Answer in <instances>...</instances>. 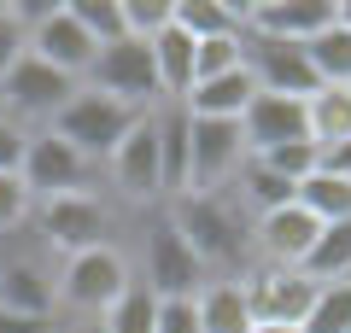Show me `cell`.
Instances as JSON below:
<instances>
[{"label":"cell","instance_id":"cell-10","mask_svg":"<svg viewBox=\"0 0 351 333\" xmlns=\"http://www.w3.org/2000/svg\"><path fill=\"white\" fill-rule=\"evenodd\" d=\"M246 164L240 147V123H217V117H188V193H228Z\"/></svg>","mask_w":351,"mask_h":333},{"label":"cell","instance_id":"cell-2","mask_svg":"<svg viewBox=\"0 0 351 333\" xmlns=\"http://www.w3.org/2000/svg\"><path fill=\"white\" fill-rule=\"evenodd\" d=\"M129 286H135V263L123 258V246H94V251H76V258L59 263V275H53V310L100 321Z\"/></svg>","mask_w":351,"mask_h":333},{"label":"cell","instance_id":"cell-3","mask_svg":"<svg viewBox=\"0 0 351 333\" xmlns=\"http://www.w3.org/2000/svg\"><path fill=\"white\" fill-rule=\"evenodd\" d=\"M147 111H135V106H123V99H112V94H94V88H76L71 99L59 106V117H53V135L64 140V147H76L88 164H100L106 170V158L117 152V140L129 135V129L141 123Z\"/></svg>","mask_w":351,"mask_h":333},{"label":"cell","instance_id":"cell-27","mask_svg":"<svg viewBox=\"0 0 351 333\" xmlns=\"http://www.w3.org/2000/svg\"><path fill=\"white\" fill-rule=\"evenodd\" d=\"M64 12L82 24V36L94 41V47H112V41H123V0H64Z\"/></svg>","mask_w":351,"mask_h":333},{"label":"cell","instance_id":"cell-12","mask_svg":"<svg viewBox=\"0 0 351 333\" xmlns=\"http://www.w3.org/2000/svg\"><path fill=\"white\" fill-rule=\"evenodd\" d=\"M240 47H246V71H252V82H258V94L311 99L316 88H322L304 47H287V41H258V36H240Z\"/></svg>","mask_w":351,"mask_h":333},{"label":"cell","instance_id":"cell-24","mask_svg":"<svg viewBox=\"0 0 351 333\" xmlns=\"http://www.w3.org/2000/svg\"><path fill=\"white\" fill-rule=\"evenodd\" d=\"M299 275L311 286H334V281H351V222H328L322 234H316V246L304 251Z\"/></svg>","mask_w":351,"mask_h":333},{"label":"cell","instance_id":"cell-18","mask_svg":"<svg viewBox=\"0 0 351 333\" xmlns=\"http://www.w3.org/2000/svg\"><path fill=\"white\" fill-rule=\"evenodd\" d=\"M0 310H18V316H59L53 310V275L36 258H12L0 263Z\"/></svg>","mask_w":351,"mask_h":333},{"label":"cell","instance_id":"cell-19","mask_svg":"<svg viewBox=\"0 0 351 333\" xmlns=\"http://www.w3.org/2000/svg\"><path fill=\"white\" fill-rule=\"evenodd\" d=\"M158 182H164V205L188 193V111L182 106H158Z\"/></svg>","mask_w":351,"mask_h":333},{"label":"cell","instance_id":"cell-32","mask_svg":"<svg viewBox=\"0 0 351 333\" xmlns=\"http://www.w3.org/2000/svg\"><path fill=\"white\" fill-rule=\"evenodd\" d=\"M123 29L135 41H152L158 29H170V0H123Z\"/></svg>","mask_w":351,"mask_h":333},{"label":"cell","instance_id":"cell-38","mask_svg":"<svg viewBox=\"0 0 351 333\" xmlns=\"http://www.w3.org/2000/svg\"><path fill=\"white\" fill-rule=\"evenodd\" d=\"M322 170H334V175H346V182H351V140H339V147L322 152Z\"/></svg>","mask_w":351,"mask_h":333},{"label":"cell","instance_id":"cell-9","mask_svg":"<svg viewBox=\"0 0 351 333\" xmlns=\"http://www.w3.org/2000/svg\"><path fill=\"white\" fill-rule=\"evenodd\" d=\"M106 182H112V193L123 199V205H135V210H147V205L158 210V205H164V182H158V123H152V111L129 129L123 140H117V152L106 158Z\"/></svg>","mask_w":351,"mask_h":333},{"label":"cell","instance_id":"cell-20","mask_svg":"<svg viewBox=\"0 0 351 333\" xmlns=\"http://www.w3.org/2000/svg\"><path fill=\"white\" fill-rule=\"evenodd\" d=\"M240 12H246V6H228V0H170V24L188 41H234V36H246Z\"/></svg>","mask_w":351,"mask_h":333},{"label":"cell","instance_id":"cell-1","mask_svg":"<svg viewBox=\"0 0 351 333\" xmlns=\"http://www.w3.org/2000/svg\"><path fill=\"white\" fill-rule=\"evenodd\" d=\"M164 217L176 222V234L188 240V251L199 258V269L211 281H234L246 269L252 251V217L228 193H182L164 205Z\"/></svg>","mask_w":351,"mask_h":333},{"label":"cell","instance_id":"cell-29","mask_svg":"<svg viewBox=\"0 0 351 333\" xmlns=\"http://www.w3.org/2000/svg\"><path fill=\"white\" fill-rule=\"evenodd\" d=\"M152 310H158V298H152L147 286L135 281V286H129V293L117 298V304L106 310L100 321H94V328H100V333H152Z\"/></svg>","mask_w":351,"mask_h":333},{"label":"cell","instance_id":"cell-13","mask_svg":"<svg viewBox=\"0 0 351 333\" xmlns=\"http://www.w3.org/2000/svg\"><path fill=\"white\" fill-rule=\"evenodd\" d=\"M246 36L258 41H287V47H304L316 41L328 24H334V0H258L240 12Z\"/></svg>","mask_w":351,"mask_h":333},{"label":"cell","instance_id":"cell-33","mask_svg":"<svg viewBox=\"0 0 351 333\" xmlns=\"http://www.w3.org/2000/svg\"><path fill=\"white\" fill-rule=\"evenodd\" d=\"M29 210H36V199L24 193V182L18 175H0V234H12V228H24Z\"/></svg>","mask_w":351,"mask_h":333},{"label":"cell","instance_id":"cell-31","mask_svg":"<svg viewBox=\"0 0 351 333\" xmlns=\"http://www.w3.org/2000/svg\"><path fill=\"white\" fill-rule=\"evenodd\" d=\"M258 164H263V170H276L281 182H293V187H299L304 175H311L316 164H322V152H316L311 140H293V147H276V152H263Z\"/></svg>","mask_w":351,"mask_h":333},{"label":"cell","instance_id":"cell-15","mask_svg":"<svg viewBox=\"0 0 351 333\" xmlns=\"http://www.w3.org/2000/svg\"><path fill=\"white\" fill-rule=\"evenodd\" d=\"M293 140H304V99L252 94V106L240 111V147H246V158H263V152L293 147Z\"/></svg>","mask_w":351,"mask_h":333},{"label":"cell","instance_id":"cell-40","mask_svg":"<svg viewBox=\"0 0 351 333\" xmlns=\"http://www.w3.org/2000/svg\"><path fill=\"white\" fill-rule=\"evenodd\" d=\"M59 333H100V328H71V321H59Z\"/></svg>","mask_w":351,"mask_h":333},{"label":"cell","instance_id":"cell-14","mask_svg":"<svg viewBox=\"0 0 351 333\" xmlns=\"http://www.w3.org/2000/svg\"><path fill=\"white\" fill-rule=\"evenodd\" d=\"M316 234H322V222L304 205H281V210L252 217V251H258V263H276V269H299L304 251L316 246Z\"/></svg>","mask_w":351,"mask_h":333},{"label":"cell","instance_id":"cell-28","mask_svg":"<svg viewBox=\"0 0 351 333\" xmlns=\"http://www.w3.org/2000/svg\"><path fill=\"white\" fill-rule=\"evenodd\" d=\"M299 333H351V281L316 286V298H311V310H304Z\"/></svg>","mask_w":351,"mask_h":333},{"label":"cell","instance_id":"cell-17","mask_svg":"<svg viewBox=\"0 0 351 333\" xmlns=\"http://www.w3.org/2000/svg\"><path fill=\"white\" fill-rule=\"evenodd\" d=\"M252 94H258V82H252V71L240 64V71H223V76H211V82H193L188 99H182V111H188V117H217V123H240V111L252 106Z\"/></svg>","mask_w":351,"mask_h":333},{"label":"cell","instance_id":"cell-34","mask_svg":"<svg viewBox=\"0 0 351 333\" xmlns=\"http://www.w3.org/2000/svg\"><path fill=\"white\" fill-rule=\"evenodd\" d=\"M152 333H199V310H193V298H158V310H152Z\"/></svg>","mask_w":351,"mask_h":333},{"label":"cell","instance_id":"cell-4","mask_svg":"<svg viewBox=\"0 0 351 333\" xmlns=\"http://www.w3.org/2000/svg\"><path fill=\"white\" fill-rule=\"evenodd\" d=\"M36 228H41V246L59 251V258H76V251H94V246H117V205L106 193H64V199H41L36 210Z\"/></svg>","mask_w":351,"mask_h":333},{"label":"cell","instance_id":"cell-8","mask_svg":"<svg viewBox=\"0 0 351 333\" xmlns=\"http://www.w3.org/2000/svg\"><path fill=\"white\" fill-rule=\"evenodd\" d=\"M82 88H94V94H112L123 99V106L135 111H158L164 94H158V71H152V47L135 36L112 41V47L94 53V64L82 71Z\"/></svg>","mask_w":351,"mask_h":333},{"label":"cell","instance_id":"cell-22","mask_svg":"<svg viewBox=\"0 0 351 333\" xmlns=\"http://www.w3.org/2000/svg\"><path fill=\"white\" fill-rule=\"evenodd\" d=\"M304 140H311L316 152L351 140V94L346 88H316V94L304 99Z\"/></svg>","mask_w":351,"mask_h":333},{"label":"cell","instance_id":"cell-7","mask_svg":"<svg viewBox=\"0 0 351 333\" xmlns=\"http://www.w3.org/2000/svg\"><path fill=\"white\" fill-rule=\"evenodd\" d=\"M76 88H82L76 76H64V71H53V64L18 53V64L0 76V117H12L18 129H47Z\"/></svg>","mask_w":351,"mask_h":333},{"label":"cell","instance_id":"cell-41","mask_svg":"<svg viewBox=\"0 0 351 333\" xmlns=\"http://www.w3.org/2000/svg\"><path fill=\"white\" fill-rule=\"evenodd\" d=\"M346 94H351V88H346Z\"/></svg>","mask_w":351,"mask_h":333},{"label":"cell","instance_id":"cell-5","mask_svg":"<svg viewBox=\"0 0 351 333\" xmlns=\"http://www.w3.org/2000/svg\"><path fill=\"white\" fill-rule=\"evenodd\" d=\"M141 286L152 298H193L211 275L199 269V258L188 251V240L176 234V222L164 217V205L152 217H141Z\"/></svg>","mask_w":351,"mask_h":333},{"label":"cell","instance_id":"cell-21","mask_svg":"<svg viewBox=\"0 0 351 333\" xmlns=\"http://www.w3.org/2000/svg\"><path fill=\"white\" fill-rule=\"evenodd\" d=\"M147 47H152V71H158L164 106H182V99H188V88H193V41L170 24V29H158Z\"/></svg>","mask_w":351,"mask_h":333},{"label":"cell","instance_id":"cell-16","mask_svg":"<svg viewBox=\"0 0 351 333\" xmlns=\"http://www.w3.org/2000/svg\"><path fill=\"white\" fill-rule=\"evenodd\" d=\"M24 53L82 82V71L94 64V53H100V47H94V41L82 36V24H76V18L64 12V6H53V12L41 18V24H29V29H24Z\"/></svg>","mask_w":351,"mask_h":333},{"label":"cell","instance_id":"cell-26","mask_svg":"<svg viewBox=\"0 0 351 333\" xmlns=\"http://www.w3.org/2000/svg\"><path fill=\"white\" fill-rule=\"evenodd\" d=\"M304 53H311V71L322 88H351V29L328 24L316 41H304Z\"/></svg>","mask_w":351,"mask_h":333},{"label":"cell","instance_id":"cell-23","mask_svg":"<svg viewBox=\"0 0 351 333\" xmlns=\"http://www.w3.org/2000/svg\"><path fill=\"white\" fill-rule=\"evenodd\" d=\"M193 310H199V333H252V310L240 281H205L193 293Z\"/></svg>","mask_w":351,"mask_h":333},{"label":"cell","instance_id":"cell-30","mask_svg":"<svg viewBox=\"0 0 351 333\" xmlns=\"http://www.w3.org/2000/svg\"><path fill=\"white\" fill-rule=\"evenodd\" d=\"M240 64H246L240 36H234V41H193V82H211V76L240 71Z\"/></svg>","mask_w":351,"mask_h":333},{"label":"cell","instance_id":"cell-36","mask_svg":"<svg viewBox=\"0 0 351 333\" xmlns=\"http://www.w3.org/2000/svg\"><path fill=\"white\" fill-rule=\"evenodd\" d=\"M18 53H24V29H18V18L6 12V6H0V76L18 64Z\"/></svg>","mask_w":351,"mask_h":333},{"label":"cell","instance_id":"cell-6","mask_svg":"<svg viewBox=\"0 0 351 333\" xmlns=\"http://www.w3.org/2000/svg\"><path fill=\"white\" fill-rule=\"evenodd\" d=\"M18 182L41 205V199H64V193H94L100 164H88L76 147H64L53 129H29L24 158H18Z\"/></svg>","mask_w":351,"mask_h":333},{"label":"cell","instance_id":"cell-11","mask_svg":"<svg viewBox=\"0 0 351 333\" xmlns=\"http://www.w3.org/2000/svg\"><path fill=\"white\" fill-rule=\"evenodd\" d=\"M234 281H240V293H246L252 328H258V321H281V328H299L304 310H311V298H316V286L304 281L299 269H276V263H246Z\"/></svg>","mask_w":351,"mask_h":333},{"label":"cell","instance_id":"cell-39","mask_svg":"<svg viewBox=\"0 0 351 333\" xmlns=\"http://www.w3.org/2000/svg\"><path fill=\"white\" fill-rule=\"evenodd\" d=\"M252 333H299V328H281V321H258Z\"/></svg>","mask_w":351,"mask_h":333},{"label":"cell","instance_id":"cell-37","mask_svg":"<svg viewBox=\"0 0 351 333\" xmlns=\"http://www.w3.org/2000/svg\"><path fill=\"white\" fill-rule=\"evenodd\" d=\"M0 333H59V316H18V310H0Z\"/></svg>","mask_w":351,"mask_h":333},{"label":"cell","instance_id":"cell-25","mask_svg":"<svg viewBox=\"0 0 351 333\" xmlns=\"http://www.w3.org/2000/svg\"><path fill=\"white\" fill-rule=\"evenodd\" d=\"M293 205H304L311 210L316 222H351V182L346 175H334V170H322V164H316L311 175H304L299 182V193H293Z\"/></svg>","mask_w":351,"mask_h":333},{"label":"cell","instance_id":"cell-35","mask_svg":"<svg viewBox=\"0 0 351 333\" xmlns=\"http://www.w3.org/2000/svg\"><path fill=\"white\" fill-rule=\"evenodd\" d=\"M29 129H18L12 117H0V175H18V158H24Z\"/></svg>","mask_w":351,"mask_h":333}]
</instances>
